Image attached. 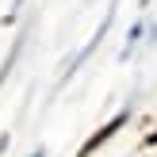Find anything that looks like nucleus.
<instances>
[{
	"label": "nucleus",
	"instance_id": "nucleus-1",
	"mask_svg": "<svg viewBox=\"0 0 157 157\" xmlns=\"http://www.w3.org/2000/svg\"><path fill=\"white\" fill-rule=\"evenodd\" d=\"M127 119H130V115H127V111H119V115H115V119H107V123H104V127H100V130H96V134H92V138H88V142H84V146H81V150H77V157H92V153H96V150H100V146H107V142H111V138H115V134H119V130H123V127H127Z\"/></svg>",
	"mask_w": 157,
	"mask_h": 157
}]
</instances>
